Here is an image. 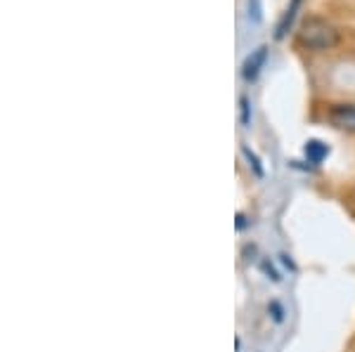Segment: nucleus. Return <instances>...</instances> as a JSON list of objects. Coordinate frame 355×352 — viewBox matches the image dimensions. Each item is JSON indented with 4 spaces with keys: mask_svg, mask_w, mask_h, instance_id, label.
Segmentation results:
<instances>
[{
    "mask_svg": "<svg viewBox=\"0 0 355 352\" xmlns=\"http://www.w3.org/2000/svg\"><path fill=\"white\" fill-rule=\"evenodd\" d=\"M296 41L301 48L322 53V50H331L341 43V31L322 17H308L299 28Z\"/></svg>",
    "mask_w": 355,
    "mask_h": 352,
    "instance_id": "nucleus-1",
    "label": "nucleus"
},
{
    "mask_svg": "<svg viewBox=\"0 0 355 352\" xmlns=\"http://www.w3.org/2000/svg\"><path fill=\"white\" fill-rule=\"evenodd\" d=\"M327 121L339 130L355 133V104H331L327 111Z\"/></svg>",
    "mask_w": 355,
    "mask_h": 352,
    "instance_id": "nucleus-2",
    "label": "nucleus"
},
{
    "mask_svg": "<svg viewBox=\"0 0 355 352\" xmlns=\"http://www.w3.org/2000/svg\"><path fill=\"white\" fill-rule=\"evenodd\" d=\"M266 59H268V48H266V45L256 48L254 53L246 57V62H244V66H242V73H244L246 81H254V78L259 76L261 69H263V64H266Z\"/></svg>",
    "mask_w": 355,
    "mask_h": 352,
    "instance_id": "nucleus-3",
    "label": "nucleus"
},
{
    "mask_svg": "<svg viewBox=\"0 0 355 352\" xmlns=\"http://www.w3.org/2000/svg\"><path fill=\"white\" fill-rule=\"evenodd\" d=\"M299 8H301V0H291V5L287 8V12H284L282 19H279L277 31H275V38H284V36H287V31H289V26H291V21H294L296 10H299Z\"/></svg>",
    "mask_w": 355,
    "mask_h": 352,
    "instance_id": "nucleus-4",
    "label": "nucleus"
},
{
    "mask_svg": "<svg viewBox=\"0 0 355 352\" xmlns=\"http://www.w3.org/2000/svg\"><path fill=\"white\" fill-rule=\"evenodd\" d=\"M327 154H329V147L322 145L320 140H311L306 145V156L311 163H322L324 158H327Z\"/></svg>",
    "mask_w": 355,
    "mask_h": 352,
    "instance_id": "nucleus-5",
    "label": "nucleus"
},
{
    "mask_svg": "<svg viewBox=\"0 0 355 352\" xmlns=\"http://www.w3.org/2000/svg\"><path fill=\"white\" fill-rule=\"evenodd\" d=\"M249 17L254 21L263 19V8H261V0H249Z\"/></svg>",
    "mask_w": 355,
    "mask_h": 352,
    "instance_id": "nucleus-6",
    "label": "nucleus"
},
{
    "mask_svg": "<svg viewBox=\"0 0 355 352\" xmlns=\"http://www.w3.org/2000/svg\"><path fill=\"white\" fill-rule=\"evenodd\" d=\"M242 123L244 126H249L251 123V106H249V100L242 98Z\"/></svg>",
    "mask_w": 355,
    "mask_h": 352,
    "instance_id": "nucleus-7",
    "label": "nucleus"
},
{
    "mask_svg": "<svg viewBox=\"0 0 355 352\" xmlns=\"http://www.w3.org/2000/svg\"><path fill=\"white\" fill-rule=\"evenodd\" d=\"M244 154H246V158H249V161H251V166H254V170H256V173H259V175H263V168H261L259 158H256L254 154H251V151L246 149V147H244Z\"/></svg>",
    "mask_w": 355,
    "mask_h": 352,
    "instance_id": "nucleus-8",
    "label": "nucleus"
},
{
    "mask_svg": "<svg viewBox=\"0 0 355 352\" xmlns=\"http://www.w3.org/2000/svg\"><path fill=\"white\" fill-rule=\"evenodd\" d=\"M263 270H266V272H268V275H270V277H272V279H275V281H277V279H279V277H277V272H275V270H272V268H270V265H268V263H263Z\"/></svg>",
    "mask_w": 355,
    "mask_h": 352,
    "instance_id": "nucleus-9",
    "label": "nucleus"
},
{
    "mask_svg": "<svg viewBox=\"0 0 355 352\" xmlns=\"http://www.w3.org/2000/svg\"><path fill=\"white\" fill-rule=\"evenodd\" d=\"M270 308H272V312H275V319H277V322L282 319V310H279V305H277V303H272Z\"/></svg>",
    "mask_w": 355,
    "mask_h": 352,
    "instance_id": "nucleus-10",
    "label": "nucleus"
},
{
    "mask_svg": "<svg viewBox=\"0 0 355 352\" xmlns=\"http://www.w3.org/2000/svg\"><path fill=\"white\" fill-rule=\"evenodd\" d=\"M244 225H246V218H244L242 213H239V215H237V230H242Z\"/></svg>",
    "mask_w": 355,
    "mask_h": 352,
    "instance_id": "nucleus-11",
    "label": "nucleus"
}]
</instances>
